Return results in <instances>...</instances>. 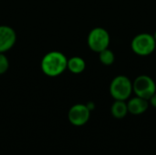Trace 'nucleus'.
<instances>
[{
  "label": "nucleus",
  "instance_id": "nucleus-1",
  "mask_svg": "<svg viewBox=\"0 0 156 155\" xmlns=\"http://www.w3.org/2000/svg\"><path fill=\"white\" fill-rule=\"evenodd\" d=\"M68 58L59 51L47 53L41 60V69L48 77H58L67 69Z\"/></svg>",
  "mask_w": 156,
  "mask_h": 155
},
{
  "label": "nucleus",
  "instance_id": "nucleus-2",
  "mask_svg": "<svg viewBox=\"0 0 156 155\" xmlns=\"http://www.w3.org/2000/svg\"><path fill=\"white\" fill-rule=\"evenodd\" d=\"M133 93V82L124 76L115 77L110 84V94L115 100H127Z\"/></svg>",
  "mask_w": 156,
  "mask_h": 155
},
{
  "label": "nucleus",
  "instance_id": "nucleus-3",
  "mask_svg": "<svg viewBox=\"0 0 156 155\" xmlns=\"http://www.w3.org/2000/svg\"><path fill=\"white\" fill-rule=\"evenodd\" d=\"M133 51L138 56H149L156 48V41L154 35L149 33H141L136 35L131 43Z\"/></svg>",
  "mask_w": 156,
  "mask_h": 155
},
{
  "label": "nucleus",
  "instance_id": "nucleus-4",
  "mask_svg": "<svg viewBox=\"0 0 156 155\" xmlns=\"http://www.w3.org/2000/svg\"><path fill=\"white\" fill-rule=\"evenodd\" d=\"M110 41V34L103 27H95L88 35V46L92 51L97 53L108 48Z\"/></svg>",
  "mask_w": 156,
  "mask_h": 155
},
{
  "label": "nucleus",
  "instance_id": "nucleus-5",
  "mask_svg": "<svg viewBox=\"0 0 156 155\" xmlns=\"http://www.w3.org/2000/svg\"><path fill=\"white\" fill-rule=\"evenodd\" d=\"M133 92L135 96L149 100L156 92L155 82L150 76L140 75L133 82Z\"/></svg>",
  "mask_w": 156,
  "mask_h": 155
},
{
  "label": "nucleus",
  "instance_id": "nucleus-6",
  "mask_svg": "<svg viewBox=\"0 0 156 155\" xmlns=\"http://www.w3.org/2000/svg\"><path fill=\"white\" fill-rule=\"evenodd\" d=\"M90 117V111L86 104H75L73 105L68 113V119L69 122L74 126L85 125Z\"/></svg>",
  "mask_w": 156,
  "mask_h": 155
},
{
  "label": "nucleus",
  "instance_id": "nucleus-7",
  "mask_svg": "<svg viewBox=\"0 0 156 155\" xmlns=\"http://www.w3.org/2000/svg\"><path fill=\"white\" fill-rule=\"evenodd\" d=\"M16 40L15 30L7 26H0V53L12 48Z\"/></svg>",
  "mask_w": 156,
  "mask_h": 155
},
{
  "label": "nucleus",
  "instance_id": "nucleus-8",
  "mask_svg": "<svg viewBox=\"0 0 156 155\" xmlns=\"http://www.w3.org/2000/svg\"><path fill=\"white\" fill-rule=\"evenodd\" d=\"M128 112L133 115H141L149 108V101L145 99L135 96L130 99L127 102Z\"/></svg>",
  "mask_w": 156,
  "mask_h": 155
},
{
  "label": "nucleus",
  "instance_id": "nucleus-9",
  "mask_svg": "<svg viewBox=\"0 0 156 155\" xmlns=\"http://www.w3.org/2000/svg\"><path fill=\"white\" fill-rule=\"evenodd\" d=\"M111 113L115 119H123L128 114L127 102L125 100H115L111 107Z\"/></svg>",
  "mask_w": 156,
  "mask_h": 155
},
{
  "label": "nucleus",
  "instance_id": "nucleus-10",
  "mask_svg": "<svg viewBox=\"0 0 156 155\" xmlns=\"http://www.w3.org/2000/svg\"><path fill=\"white\" fill-rule=\"evenodd\" d=\"M85 68L86 63L80 57H72L68 59L67 69L74 74H80L84 71Z\"/></svg>",
  "mask_w": 156,
  "mask_h": 155
},
{
  "label": "nucleus",
  "instance_id": "nucleus-11",
  "mask_svg": "<svg viewBox=\"0 0 156 155\" xmlns=\"http://www.w3.org/2000/svg\"><path fill=\"white\" fill-rule=\"evenodd\" d=\"M99 58H100V61L105 66H110V65L113 64V62L115 60L114 53L109 48H106V49L101 51L99 53Z\"/></svg>",
  "mask_w": 156,
  "mask_h": 155
},
{
  "label": "nucleus",
  "instance_id": "nucleus-12",
  "mask_svg": "<svg viewBox=\"0 0 156 155\" xmlns=\"http://www.w3.org/2000/svg\"><path fill=\"white\" fill-rule=\"evenodd\" d=\"M9 68V61L4 53H0V75L5 73Z\"/></svg>",
  "mask_w": 156,
  "mask_h": 155
},
{
  "label": "nucleus",
  "instance_id": "nucleus-13",
  "mask_svg": "<svg viewBox=\"0 0 156 155\" xmlns=\"http://www.w3.org/2000/svg\"><path fill=\"white\" fill-rule=\"evenodd\" d=\"M149 104H151L154 108H155L156 109V92L149 99Z\"/></svg>",
  "mask_w": 156,
  "mask_h": 155
},
{
  "label": "nucleus",
  "instance_id": "nucleus-14",
  "mask_svg": "<svg viewBox=\"0 0 156 155\" xmlns=\"http://www.w3.org/2000/svg\"><path fill=\"white\" fill-rule=\"evenodd\" d=\"M86 105H87V107L89 108V110H90V111L95 108V106H94V103H93V102H89V103H88V104H86Z\"/></svg>",
  "mask_w": 156,
  "mask_h": 155
},
{
  "label": "nucleus",
  "instance_id": "nucleus-15",
  "mask_svg": "<svg viewBox=\"0 0 156 155\" xmlns=\"http://www.w3.org/2000/svg\"><path fill=\"white\" fill-rule=\"evenodd\" d=\"M154 39H155V41H156V32L154 34Z\"/></svg>",
  "mask_w": 156,
  "mask_h": 155
}]
</instances>
